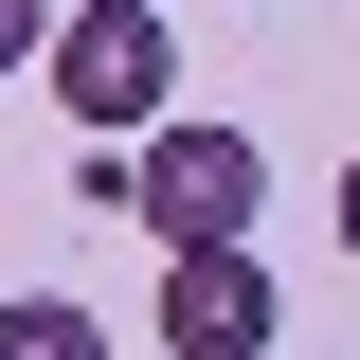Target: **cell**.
Masks as SVG:
<instances>
[{
	"label": "cell",
	"instance_id": "obj_1",
	"mask_svg": "<svg viewBox=\"0 0 360 360\" xmlns=\"http://www.w3.org/2000/svg\"><path fill=\"white\" fill-rule=\"evenodd\" d=\"M37 90L72 108V127H180V108H162V90H180L162 0H72V37L37 54Z\"/></svg>",
	"mask_w": 360,
	"mask_h": 360
},
{
	"label": "cell",
	"instance_id": "obj_2",
	"mask_svg": "<svg viewBox=\"0 0 360 360\" xmlns=\"http://www.w3.org/2000/svg\"><path fill=\"white\" fill-rule=\"evenodd\" d=\"M252 198H270V144H252V127H217V108L144 127V234H162V252H217V234H252Z\"/></svg>",
	"mask_w": 360,
	"mask_h": 360
},
{
	"label": "cell",
	"instance_id": "obj_3",
	"mask_svg": "<svg viewBox=\"0 0 360 360\" xmlns=\"http://www.w3.org/2000/svg\"><path fill=\"white\" fill-rule=\"evenodd\" d=\"M270 270H252V234H217V252H162V360H270Z\"/></svg>",
	"mask_w": 360,
	"mask_h": 360
},
{
	"label": "cell",
	"instance_id": "obj_4",
	"mask_svg": "<svg viewBox=\"0 0 360 360\" xmlns=\"http://www.w3.org/2000/svg\"><path fill=\"white\" fill-rule=\"evenodd\" d=\"M0 360H108V342H90V307H54V288H18V307H0Z\"/></svg>",
	"mask_w": 360,
	"mask_h": 360
},
{
	"label": "cell",
	"instance_id": "obj_5",
	"mask_svg": "<svg viewBox=\"0 0 360 360\" xmlns=\"http://www.w3.org/2000/svg\"><path fill=\"white\" fill-rule=\"evenodd\" d=\"M342 252H360V144H342Z\"/></svg>",
	"mask_w": 360,
	"mask_h": 360
}]
</instances>
